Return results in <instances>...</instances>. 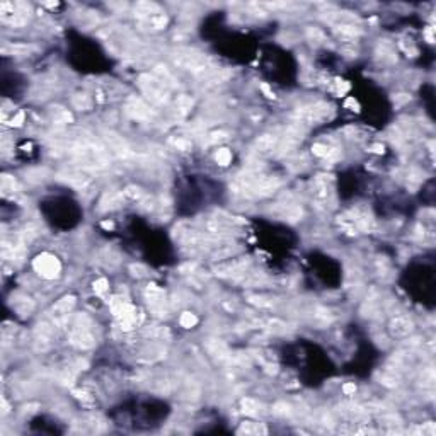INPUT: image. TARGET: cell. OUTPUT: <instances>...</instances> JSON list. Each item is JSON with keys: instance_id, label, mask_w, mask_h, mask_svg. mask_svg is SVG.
<instances>
[{"instance_id": "cell-1", "label": "cell", "mask_w": 436, "mask_h": 436, "mask_svg": "<svg viewBox=\"0 0 436 436\" xmlns=\"http://www.w3.org/2000/svg\"><path fill=\"white\" fill-rule=\"evenodd\" d=\"M70 344L78 351H89L96 346L94 324L86 313H78L70 322Z\"/></svg>"}, {"instance_id": "cell-2", "label": "cell", "mask_w": 436, "mask_h": 436, "mask_svg": "<svg viewBox=\"0 0 436 436\" xmlns=\"http://www.w3.org/2000/svg\"><path fill=\"white\" fill-rule=\"evenodd\" d=\"M174 60V65L179 68H184L187 72H193L194 75H200V77H206L208 78L213 72H217L218 68L213 67V62L203 53H198V51H179L172 56Z\"/></svg>"}, {"instance_id": "cell-3", "label": "cell", "mask_w": 436, "mask_h": 436, "mask_svg": "<svg viewBox=\"0 0 436 436\" xmlns=\"http://www.w3.org/2000/svg\"><path fill=\"white\" fill-rule=\"evenodd\" d=\"M331 106L327 102H315V104H307L302 107H297L292 114V123L302 126V128H308L312 125H321L326 121L331 114Z\"/></svg>"}, {"instance_id": "cell-4", "label": "cell", "mask_w": 436, "mask_h": 436, "mask_svg": "<svg viewBox=\"0 0 436 436\" xmlns=\"http://www.w3.org/2000/svg\"><path fill=\"white\" fill-rule=\"evenodd\" d=\"M109 305H111L112 313H114L116 321H118L120 327L123 331L135 329V327L140 324V321H142V315L138 313L137 308L131 305L126 298L120 297V295H116V297H112L109 300Z\"/></svg>"}, {"instance_id": "cell-5", "label": "cell", "mask_w": 436, "mask_h": 436, "mask_svg": "<svg viewBox=\"0 0 436 436\" xmlns=\"http://www.w3.org/2000/svg\"><path fill=\"white\" fill-rule=\"evenodd\" d=\"M312 200L319 208H331L334 203V181L332 176L321 174L312 182Z\"/></svg>"}, {"instance_id": "cell-6", "label": "cell", "mask_w": 436, "mask_h": 436, "mask_svg": "<svg viewBox=\"0 0 436 436\" xmlns=\"http://www.w3.org/2000/svg\"><path fill=\"white\" fill-rule=\"evenodd\" d=\"M140 87L153 104H166L169 101V91L171 89L164 86L155 75H142L140 77Z\"/></svg>"}, {"instance_id": "cell-7", "label": "cell", "mask_w": 436, "mask_h": 436, "mask_svg": "<svg viewBox=\"0 0 436 436\" xmlns=\"http://www.w3.org/2000/svg\"><path fill=\"white\" fill-rule=\"evenodd\" d=\"M32 268H34L36 273L45 280H55L62 273V264H60L58 257L53 254H48V252H43V254L36 256V259L32 261Z\"/></svg>"}, {"instance_id": "cell-8", "label": "cell", "mask_w": 436, "mask_h": 436, "mask_svg": "<svg viewBox=\"0 0 436 436\" xmlns=\"http://www.w3.org/2000/svg\"><path fill=\"white\" fill-rule=\"evenodd\" d=\"M58 331L60 329L53 324L51 319H45V321H41L34 329V348L37 351H41V353L51 349V346H53V339H55V336Z\"/></svg>"}, {"instance_id": "cell-9", "label": "cell", "mask_w": 436, "mask_h": 436, "mask_svg": "<svg viewBox=\"0 0 436 436\" xmlns=\"http://www.w3.org/2000/svg\"><path fill=\"white\" fill-rule=\"evenodd\" d=\"M26 254V241L19 235H9L2 239V257L6 261L21 262Z\"/></svg>"}, {"instance_id": "cell-10", "label": "cell", "mask_w": 436, "mask_h": 436, "mask_svg": "<svg viewBox=\"0 0 436 436\" xmlns=\"http://www.w3.org/2000/svg\"><path fill=\"white\" fill-rule=\"evenodd\" d=\"M145 297H147V303L150 307V312L153 313L155 317H167L169 313V307H167V300H166V293H164L162 288H158L157 285H148L147 292H145Z\"/></svg>"}, {"instance_id": "cell-11", "label": "cell", "mask_w": 436, "mask_h": 436, "mask_svg": "<svg viewBox=\"0 0 436 436\" xmlns=\"http://www.w3.org/2000/svg\"><path fill=\"white\" fill-rule=\"evenodd\" d=\"M281 179L278 176H264L259 174L252 187V200H262L273 196L280 189Z\"/></svg>"}, {"instance_id": "cell-12", "label": "cell", "mask_w": 436, "mask_h": 436, "mask_svg": "<svg viewBox=\"0 0 436 436\" xmlns=\"http://www.w3.org/2000/svg\"><path fill=\"white\" fill-rule=\"evenodd\" d=\"M348 215L354 222L356 227H358L360 232L373 233L375 230H377V220H375L373 215L370 213L367 208H363V206H356V208H353L351 212H348Z\"/></svg>"}, {"instance_id": "cell-13", "label": "cell", "mask_w": 436, "mask_h": 436, "mask_svg": "<svg viewBox=\"0 0 436 436\" xmlns=\"http://www.w3.org/2000/svg\"><path fill=\"white\" fill-rule=\"evenodd\" d=\"M125 109L131 118L138 120V121H150L155 116L152 107H150L143 99H140V97H130V99L126 101Z\"/></svg>"}, {"instance_id": "cell-14", "label": "cell", "mask_w": 436, "mask_h": 436, "mask_svg": "<svg viewBox=\"0 0 436 436\" xmlns=\"http://www.w3.org/2000/svg\"><path fill=\"white\" fill-rule=\"evenodd\" d=\"M278 142H280V138L273 133L261 135V137L254 142V145H252V153H254L256 157L274 155L276 148H278Z\"/></svg>"}, {"instance_id": "cell-15", "label": "cell", "mask_w": 436, "mask_h": 436, "mask_svg": "<svg viewBox=\"0 0 436 436\" xmlns=\"http://www.w3.org/2000/svg\"><path fill=\"white\" fill-rule=\"evenodd\" d=\"M412 331H414V321L409 315H395L388 322V334L395 339L407 337Z\"/></svg>"}, {"instance_id": "cell-16", "label": "cell", "mask_w": 436, "mask_h": 436, "mask_svg": "<svg viewBox=\"0 0 436 436\" xmlns=\"http://www.w3.org/2000/svg\"><path fill=\"white\" fill-rule=\"evenodd\" d=\"M273 215L288 223H297L303 217V208L297 203H278L273 208Z\"/></svg>"}, {"instance_id": "cell-17", "label": "cell", "mask_w": 436, "mask_h": 436, "mask_svg": "<svg viewBox=\"0 0 436 436\" xmlns=\"http://www.w3.org/2000/svg\"><path fill=\"white\" fill-rule=\"evenodd\" d=\"M106 140H107V143H109L111 150H112V152H114L120 158H125V161H128V158H131V157L135 155L133 150L128 147V143H126L121 137H118V135L107 133V135H106Z\"/></svg>"}, {"instance_id": "cell-18", "label": "cell", "mask_w": 436, "mask_h": 436, "mask_svg": "<svg viewBox=\"0 0 436 436\" xmlns=\"http://www.w3.org/2000/svg\"><path fill=\"white\" fill-rule=\"evenodd\" d=\"M60 179L68 182V184H72L75 187H78V189L87 187V184L91 182V177H89L84 171H78V169H67V171H63L62 174H60Z\"/></svg>"}, {"instance_id": "cell-19", "label": "cell", "mask_w": 436, "mask_h": 436, "mask_svg": "<svg viewBox=\"0 0 436 436\" xmlns=\"http://www.w3.org/2000/svg\"><path fill=\"white\" fill-rule=\"evenodd\" d=\"M334 32L337 34V37H341L346 43H351V41L358 39L360 34H362V27L356 26V24H351V22H337L334 24Z\"/></svg>"}, {"instance_id": "cell-20", "label": "cell", "mask_w": 436, "mask_h": 436, "mask_svg": "<svg viewBox=\"0 0 436 436\" xmlns=\"http://www.w3.org/2000/svg\"><path fill=\"white\" fill-rule=\"evenodd\" d=\"M125 201L123 193H118V191H109V193H104L102 198L99 200V206L97 210L99 212H112V210L120 208Z\"/></svg>"}, {"instance_id": "cell-21", "label": "cell", "mask_w": 436, "mask_h": 436, "mask_svg": "<svg viewBox=\"0 0 436 436\" xmlns=\"http://www.w3.org/2000/svg\"><path fill=\"white\" fill-rule=\"evenodd\" d=\"M12 308L21 317H26L31 315V312L34 310V302L26 295H16V297H12Z\"/></svg>"}, {"instance_id": "cell-22", "label": "cell", "mask_w": 436, "mask_h": 436, "mask_svg": "<svg viewBox=\"0 0 436 436\" xmlns=\"http://www.w3.org/2000/svg\"><path fill=\"white\" fill-rule=\"evenodd\" d=\"M206 349L208 353L213 356V358L220 360V362H225V360H230V353H228V348L225 346L220 339H208L206 341Z\"/></svg>"}, {"instance_id": "cell-23", "label": "cell", "mask_w": 436, "mask_h": 436, "mask_svg": "<svg viewBox=\"0 0 436 436\" xmlns=\"http://www.w3.org/2000/svg\"><path fill=\"white\" fill-rule=\"evenodd\" d=\"M312 321L317 327H327L334 321V313H332L327 307H315L312 313Z\"/></svg>"}, {"instance_id": "cell-24", "label": "cell", "mask_w": 436, "mask_h": 436, "mask_svg": "<svg viewBox=\"0 0 436 436\" xmlns=\"http://www.w3.org/2000/svg\"><path fill=\"white\" fill-rule=\"evenodd\" d=\"M237 433L239 434H266L268 433V428L262 423H257V421H242Z\"/></svg>"}, {"instance_id": "cell-25", "label": "cell", "mask_w": 436, "mask_h": 436, "mask_svg": "<svg viewBox=\"0 0 436 436\" xmlns=\"http://www.w3.org/2000/svg\"><path fill=\"white\" fill-rule=\"evenodd\" d=\"M312 152H313V155L326 158V161H332V158H336L337 155H339L337 148L332 147V145H327V143H315L312 147Z\"/></svg>"}, {"instance_id": "cell-26", "label": "cell", "mask_w": 436, "mask_h": 436, "mask_svg": "<svg viewBox=\"0 0 436 436\" xmlns=\"http://www.w3.org/2000/svg\"><path fill=\"white\" fill-rule=\"evenodd\" d=\"M72 104L78 111H91L92 109V97L87 92H77L72 96Z\"/></svg>"}, {"instance_id": "cell-27", "label": "cell", "mask_w": 436, "mask_h": 436, "mask_svg": "<svg viewBox=\"0 0 436 436\" xmlns=\"http://www.w3.org/2000/svg\"><path fill=\"white\" fill-rule=\"evenodd\" d=\"M50 114H51L53 123H56V125H67L72 121V114L68 112V109H65V107H62V106L50 107Z\"/></svg>"}, {"instance_id": "cell-28", "label": "cell", "mask_w": 436, "mask_h": 436, "mask_svg": "<svg viewBox=\"0 0 436 436\" xmlns=\"http://www.w3.org/2000/svg\"><path fill=\"white\" fill-rule=\"evenodd\" d=\"M239 252L237 247L232 246H217L212 254L213 261H223V259H232V256H235Z\"/></svg>"}, {"instance_id": "cell-29", "label": "cell", "mask_w": 436, "mask_h": 436, "mask_svg": "<svg viewBox=\"0 0 436 436\" xmlns=\"http://www.w3.org/2000/svg\"><path fill=\"white\" fill-rule=\"evenodd\" d=\"M123 196H125V200H128V201L140 203V201H142L145 196H147V193H145V191L140 186L130 184V186H126L123 189Z\"/></svg>"}, {"instance_id": "cell-30", "label": "cell", "mask_w": 436, "mask_h": 436, "mask_svg": "<svg viewBox=\"0 0 436 436\" xmlns=\"http://www.w3.org/2000/svg\"><path fill=\"white\" fill-rule=\"evenodd\" d=\"M241 407H242L244 414H247V416H257V414H261V412H262V404H261V402H257L256 399H251V397L242 399Z\"/></svg>"}, {"instance_id": "cell-31", "label": "cell", "mask_w": 436, "mask_h": 436, "mask_svg": "<svg viewBox=\"0 0 436 436\" xmlns=\"http://www.w3.org/2000/svg\"><path fill=\"white\" fill-rule=\"evenodd\" d=\"M153 75H155V77L158 78V81H161V82L164 84V86H167L169 89L177 86V84H176V78H174V75H172L171 72H169V70H167L166 67H162V65H158V67H155V70H153Z\"/></svg>"}, {"instance_id": "cell-32", "label": "cell", "mask_w": 436, "mask_h": 436, "mask_svg": "<svg viewBox=\"0 0 436 436\" xmlns=\"http://www.w3.org/2000/svg\"><path fill=\"white\" fill-rule=\"evenodd\" d=\"M337 223H339L341 230H343L344 233H348V235H358V233H360L358 227L354 225V222L351 220V217H349L348 213H344L343 217H339Z\"/></svg>"}, {"instance_id": "cell-33", "label": "cell", "mask_w": 436, "mask_h": 436, "mask_svg": "<svg viewBox=\"0 0 436 436\" xmlns=\"http://www.w3.org/2000/svg\"><path fill=\"white\" fill-rule=\"evenodd\" d=\"M191 106H193V99H189V97H186V96H181L179 99L176 101L174 114L177 116V118H184L187 112H189Z\"/></svg>"}, {"instance_id": "cell-34", "label": "cell", "mask_w": 436, "mask_h": 436, "mask_svg": "<svg viewBox=\"0 0 436 436\" xmlns=\"http://www.w3.org/2000/svg\"><path fill=\"white\" fill-rule=\"evenodd\" d=\"M247 300H249L252 305H256L257 308H261V310H271V308L274 307L273 300H269L266 297H259V295H249Z\"/></svg>"}, {"instance_id": "cell-35", "label": "cell", "mask_w": 436, "mask_h": 436, "mask_svg": "<svg viewBox=\"0 0 436 436\" xmlns=\"http://www.w3.org/2000/svg\"><path fill=\"white\" fill-rule=\"evenodd\" d=\"M145 336L152 337V339H169V337H171V332H169L167 327L155 326V327H152V329L145 331Z\"/></svg>"}, {"instance_id": "cell-36", "label": "cell", "mask_w": 436, "mask_h": 436, "mask_svg": "<svg viewBox=\"0 0 436 436\" xmlns=\"http://www.w3.org/2000/svg\"><path fill=\"white\" fill-rule=\"evenodd\" d=\"M19 189L17 187V182L14 179L12 176H7L4 174L2 176V194H9V193H16Z\"/></svg>"}, {"instance_id": "cell-37", "label": "cell", "mask_w": 436, "mask_h": 436, "mask_svg": "<svg viewBox=\"0 0 436 436\" xmlns=\"http://www.w3.org/2000/svg\"><path fill=\"white\" fill-rule=\"evenodd\" d=\"M215 161H217L218 166H228L232 162V152L228 148H218L217 153H215Z\"/></svg>"}, {"instance_id": "cell-38", "label": "cell", "mask_w": 436, "mask_h": 436, "mask_svg": "<svg viewBox=\"0 0 436 436\" xmlns=\"http://www.w3.org/2000/svg\"><path fill=\"white\" fill-rule=\"evenodd\" d=\"M307 37L313 45H321L326 41V34L319 27H307Z\"/></svg>"}, {"instance_id": "cell-39", "label": "cell", "mask_w": 436, "mask_h": 436, "mask_svg": "<svg viewBox=\"0 0 436 436\" xmlns=\"http://www.w3.org/2000/svg\"><path fill=\"white\" fill-rule=\"evenodd\" d=\"M37 233H39V228H37L34 223H27L26 227L22 228V232H21V237L24 239V241H26V244H27V242L34 241V239L37 237Z\"/></svg>"}, {"instance_id": "cell-40", "label": "cell", "mask_w": 436, "mask_h": 436, "mask_svg": "<svg viewBox=\"0 0 436 436\" xmlns=\"http://www.w3.org/2000/svg\"><path fill=\"white\" fill-rule=\"evenodd\" d=\"M273 414L280 416V418H287V416L293 414V407L287 404V402H278V404L273 406Z\"/></svg>"}, {"instance_id": "cell-41", "label": "cell", "mask_w": 436, "mask_h": 436, "mask_svg": "<svg viewBox=\"0 0 436 436\" xmlns=\"http://www.w3.org/2000/svg\"><path fill=\"white\" fill-rule=\"evenodd\" d=\"M179 322H181L182 327H186V329H191V327H194L196 324H198V317H196L193 312H182Z\"/></svg>"}, {"instance_id": "cell-42", "label": "cell", "mask_w": 436, "mask_h": 436, "mask_svg": "<svg viewBox=\"0 0 436 436\" xmlns=\"http://www.w3.org/2000/svg\"><path fill=\"white\" fill-rule=\"evenodd\" d=\"M107 290H109V281H107L106 278H99L94 281V292H96L97 295H104Z\"/></svg>"}, {"instance_id": "cell-43", "label": "cell", "mask_w": 436, "mask_h": 436, "mask_svg": "<svg viewBox=\"0 0 436 436\" xmlns=\"http://www.w3.org/2000/svg\"><path fill=\"white\" fill-rule=\"evenodd\" d=\"M382 383H383V385H387V387H395L397 383H399V378H397L392 372H383Z\"/></svg>"}, {"instance_id": "cell-44", "label": "cell", "mask_w": 436, "mask_h": 436, "mask_svg": "<svg viewBox=\"0 0 436 436\" xmlns=\"http://www.w3.org/2000/svg\"><path fill=\"white\" fill-rule=\"evenodd\" d=\"M171 143L174 145V147L177 148V150H182V152H187V150H191V142L189 140H186V138H174V140H171Z\"/></svg>"}, {"instance_id": "cell-45", "label": "cell", "mask_w": 436, "mask_h": 436, "mask_svg": "<svg viewBox=\"0 0 436 436\" xmlns=\"http://www.w3.org/2000/svg\"><path fill=\"white\" fill-rule=\"evenodd\" d=\"M130 271H131V274L137 276V278H143V276L147 274V268L142 266V264H131Z\"/></svg>"}, {"instance_id": "cell-46", "label": "cell", "mask_w": 436, "mask_h": 436, "mask_svg": "<svg viewBox=\"0 0 436 436\" xmlns=\"http://www.w3.org/2000/svg\"><path fill=\"white\" fill-rule=\"evenodd\" d=\"M228 135L225 133V131H215V133H210V138L208 142L210 143H218V142H223V140H227Z\"/></svg>"}, {"instance_id": "cell-47", "label": "cell", "mask_w": 436, "mask_h": 436, "mask_svg": "<svg viewBox=\"0 0 436 436\" xmlns=\"http://www.w3.org/2000/svg\"><path fill=\"white\" fill-rule=\"evenodd\" d=\"M24 118H26L24 111H19V112H16V114L12 116L11 125L12 126H22V123H24Z\"/></svg>"}, {"instance_id": "cell-48", "label": "cell", "mask_w": 436, "mask_h": 436, "mask_svg": "<svg viewBox=\"0 0 436 436\" xmlns=\"http://www.w3.org/2000/svg\"><path fill=\"white\" fill-rule=\"evenodd\" d=\"M421 434H428V436H433L436 433V428L433 423H426L424 426H421V428L418 429Z\"/></svg>"}, {"instance_id": "cell-49", "label": "cell", "mask_w": 436, "mask_h": 436, "mask_svg": "<svg viewBox=\"0 0 436 436\" xmlns=\"http://www.w3.org/2000/svg\"><path fill=\"white\" fill-rule=\"evenodd\" d=\"M261 91L264 92V94H266V97H269V99H274V97H276V96H274V92L271 91V89H269L268 86H266V84H261Z\"/></svg>"}, {"instance_id": "cell-50", "label": "cell", "mask_w": 436, "mask_h": 436, "mask_svg": "<svg viewBox=\"0 0 436 436\" xmlns=\"http://www.w3.org/2000/svg\"><path fill=\"white\" fill-rule=\"evenodd\" d=\"M343 392L346 393V395H349V393H354V392H356V385H354V383H346V385L343 387Z\"/></svg>"}, {"instance_id": "cell-51", "label": "cell", "mask_w": 436, "mask_h": 436, "mask_svg": "<svg viewBox=\"0 0 436 436\" xmlns=\"http://www.w3.org/2000/svg\"><path fill=\"white\" fill-rule=\"evenodd\" d=\"M426 37H428L429 43H433V29H431V27H429L428 31H426Z\"/></svg>"}, {"instance_id": "cell-52", "label": "cell", "mask_w": 436, "mask_h": 436, "mask_svg": "<svg viewBox=\"0 0 436 436\" xmlns=\"http://www.w3.org/2000/svg\"><path fill=\"white\" fill-rule=\"evenodd\" d=\"M373 152H378V153H383V145H373Z\"/></svg>"}, {"instance_id": "cell-53", "label": "cell", "mask_w": 436, "mask_h": 436, "mask_svg": "<svg viewBox=\"0 0 436 436\" xmlns=\"http://www.w3.org/2000/svg\"><path fill=\"white\" fill-rule=\"evenodd\" d=\"M102 227H106V228L109 227V228H111V227H112V223H111V222H104V223H102Z\"/></svg>"}]
</instances>
